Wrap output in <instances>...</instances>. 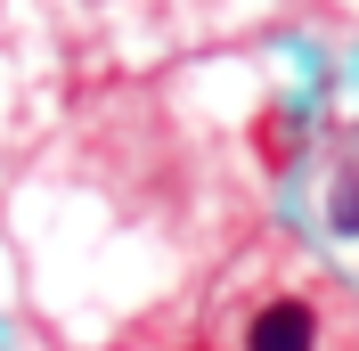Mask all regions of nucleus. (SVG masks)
I'll return each mask as SVG.
<instances>
[{
  "instance_id": "f257e3e1",
  "label": "nucleus",
  "mask_w": 359,
  "mask_h": 351,
  "mask_svg": "<svg viewBox=\"0 0 359 351\" xmlns=\"http://www.w3.org/2000/svg\"><path fill=\"white\" fill-rule=\"evenodd\" d=\"M245 351H318V310L302 294H278L245 319Z\"/></svg>"
},
{
  "instance_id": "f03ea898",
  "label": "nucleus",
  "mask_w": 359,
  "mask_h": 351,
  "mask_svg": "<svg viewBox=\"0 0 359 351\" xmlns=\"http://www.w3.org/2000/svg\"><path fill=\"white\" fill-rule=\"evenodd\" d=\"M262 155H269V164H286V155H294V139H286V114H269V123H262Z\"/></svg>"
},
{
  "instance_id": "7ed1b4c3",
  "label": "nucleus",
  "mask_w": 359,
  "mask_h": 351,
  "mask_svg": "<svg viewBox=\"0 0 359 351\" xmlns=\"http://www.w3.org/2000/svg\"><path fill=\"white\" fill-rule=\"evenodd\" d=\"M335 229H359V188H343V204H335Z\"/></svg>"
}]
</instances>
